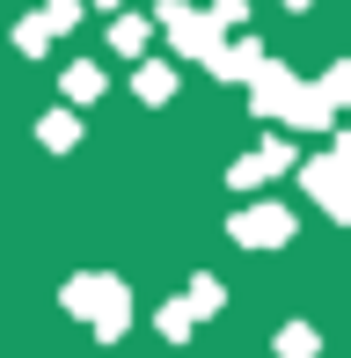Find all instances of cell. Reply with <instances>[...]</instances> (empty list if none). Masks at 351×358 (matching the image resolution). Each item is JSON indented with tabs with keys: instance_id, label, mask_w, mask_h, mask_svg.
Wrapping results in <instances>:
<instances>
[{
	"instance_id": "obj_1",
	"label": "cell",
	"mask_w": 351,
	"mask_h": 358,
	"mask_svg": "<svg viewBox=\"0 0 351 358\" xmlns=\"http://www.w3.org/2000/svg\"><path fill=\"white\" fill-rule=\"evenodd\" d=\"M59 307L88 322L95 344H117V336L132 329V292H124V278H110V271H81V278H66V285H59Z\"/></svg>"
},
{
	"instance_id": "obj_2",
	"label": "cell",
	"mask_w": 351,
	"mask_h": 358,
	"mask_svg": "<svg viewBox=\"0 0 351 358\" xmlns=\"http://www.w3.org/2000/svg\"><path fill=\"white\" fill-rule=\"evenodd\" d=\"M162 37L176 44V59H213L220 44H227V22H220L213 8H183V0H169V8H162Z\"/></svg>"
},
{
	"instance_id": "obj_3",
	"label": "cell",
	"mask_w": 351,
	"mask_h": 358,
	"mask_svg": "<svg viewBox=\"0 0 351 358\" xmlns=\"http://www.w3.org/2000/svg\"><path fill=\"white\" fill-rule=\"evenodd\" d=\"M300 190H308V198L322 205L337 227H351V169H344L337 146H329V154H315V161H300Z\"/></svg>"
},
{
	"instance_id": "obj_4",
	"label": "cell",
	"mask_w": 351,
	"mask_h": 358,
	"mask_svg": "<svg viewBox=\"0 0 351 358\" xmlns=\"http://www.w3.org/2000/svg\"><path fill=\"white\" fill-rule=\"evenodd\" d=\"M227 234H234V249H285V241H293V205L257 198V205H242V213L227 220Z\"/></svg>"
},
{
	"instance_id": "obj_5",
	"label": "cell",
	"mask_w": 351,
	"mask_h": 358,
	"mask_svg": "<svg viewBox=\"0 0 351 358\" xmlns=\"http://www.w3.org/2000/svg\"><path fill=\"white\" fill-rule=\"evenodd\" d=\"M285 169H293V139H264V146H249L227 169V190H264L271 176H285Z\"/></svg>"
},
{
	"instance_id": "obj_6",
	"label": "cell",
	"mask_w": 351,
	"mask_h": 358,
	"mask_svg": "<svg viewBox=\"0 0 351 358\" xmlns=\"http://www.w3.org/2000/svg\"><path fill=\"white\" fill-rule=\"evenodd\" d=\"M293 95H300V80L278 66V59H271V66L249 80V110H257V117H285V110H293Z\"/></svg>"
},
{
	"instance_id": "obj_7",
	"label": "cell",
	"mask_w": 351,
	"mask_h": 358,
	"mask_svg": "<svg viewBox=\"0 0 351 358\" xmlns=\"http://www.w3.org/2000/svg\"><path fill=\"white\" fill-rule=\"evenodd\" d=\"M205 66H213L220 80H242V88H249V80H257V73L271 66V52H264L257 37H234V44H220V52L205 59Z\"/></svg>"
},
{
	"instance_id": "obj_8",
	"label": "cell",
	"mask_w": 351,
	"mask_h": 358,
	"mask_svg": "<svg viewBox=\"0 0 351 358\" xmlns=\"http://www.w3.org/2000/svg\"><path fill=\"white\" fill-rule=\"evenodd\" d=\"M285 124H293V132H329V124H337V103L322 95V80H300V95H293V110H285Z\"/></svg>"
},
{
	"instance_id": "obj_9",
	"label": "cell",
	"mask_w": 351,
	"mask_h": 358,
	"mask_svg": "<svg viewBox=\"0 0 351 358\" xmlns=\"http://www.w3.org/2000/svg\"><path fill=\"white\" fill-rule=\"evenodd\" d=\"M154 22H162V15H110V52H117V59H139V52H147V37H154Z\"/></svg>"
},
{
	"instance_id": "obj_10",
	"label": "cell",
	"mask_w": 351,
	"mask_h": 358,
	"mask_svg": "<svg viewBox=\"0 0 351 358\" xmlns=\"http://www.w3.org/2000/svg\"><path fill=\"white\" fill-rule=\"evenodd\" d=\"M37 139L52 146V154H73V146H81V117H73V103L66 110H44V117H37Z\"/></svg>"
},
{
	"instance_id": "obj_11",
	"label": "cell",
	"mask_w": 351,
	"mask_h": 358,
	"mask_svg": "<svg viewBox=\"0 0 351 358\" xmlns=\"http://www.w3.org/2000/svg\"><path fill=\"white\" fill-rule=\"evenodd\" d=\"M59 88H66V103L81 110V103H95V95L110 88V80H103V66H95V59H73V66L59 73Z\"/></svg>"
},
{
	"instance_id": "obj_12",
	"label": "cell",
	"mask_w": 351,
	"mask_h": 358,
	"mask_svg": "<svg viewBox=\"0 0 351 358\" xmlns=\"http://www.w3.org/2000/svg\"><path fill=\"white\" fill-rule=\"evenodd\" d=\"M132 95H139V103H147V110H162L169 95H176V66H154V59H147V66L132 73Z\"/></svg>"
},
{
	"instance_id": "obj_13",
	"label": "cell",
	"mask_w": 351,
	"mask_h": 358,
	"mask_svg": "<svg viewBox=\"0 0 351 358\" xmlns=\"http://www.w3.org/2000/svg\"><path fill=\"white\" fill-rule=\"evenodd\" d=\"M52 37H59L52 15H22V22H15V52H22V59H44V52H52Z\"/></svg>"
},
{
	"instance_id": "obj_14",
	"label": "cell",
	"mask_w": 351,
	"mask_h": 358,
	"mask_svg": "<svg viewBox=\"0 0 351 358\" xmlns=\"http://www.w3.org/2000/svg\"><path fill=\"white\" fill-rule=\"evenodd\" d=\"M154 329H162L169 344H190V329H198V307H190V300H169L162 315H154Z\"/></svg>"
},
{
	"instance_id": "obj_15",
	"label": "cell",
	"mask_w": 351,
	"mask_h": 358,
	"mask_svg": "<svg viewBox=\"0 0 351 358\" xmlns=\"http://www.w3.org/2000/svg\"><path fill=\"white\" fill-rule=\"evenodd\" d=\"M278 358H322V336H315L308 322H285L278 329Z\"/></svg>"
},
{
	"instance_id": "obj_16",
	"label": "cell",
	"mask_w": 351,
	"mask_h": 358,
	"mask_svg": "<svg viewBox=\"0 0 351 358\" xmlns=\"http://www.w3.org/2000/svg\"><path fill=\"white\" fill-rule=\"evenodd\" d=\"M190 307H198V322L205 315H220V300H227V292H220V278H190V292H183Z\"/></svg>"
},
{
	"instance_id": "obj_17",
	"label": "cell",
	"mask_w": 351,
	"mask_h": 358,
	"mask_svg": "<svg viewBox=\"0 0 351 358\" xmlns=\"http://www.w3.org/2000/svg\"><path fill=\"white\" fill-rule=\"evenodd\" d=\"M322 95H329V103H337V110L351 103V59H337V66L322 73Z\"/></svg>"
},
{
	"instance_id": "obj_18",
	"label": "cell",
	"mask_w": 351,
	"mask_h": 358,
	"mask_svg": "<svg viewBox=\"0 0 351 358\" xmlns=\"http://www.w3.org/2000/svg\"><path fill=\"white\" fill-rule=\"evenodd\" d=\"M44 15H52V22H59V37H66V29L81 22V0H44Z\"/></svg>"
},
{
	"instance_id": "obj_19",
	"label": "cell",
	"mask_w": 351,
	"mask_h": 358,
	"mask_svg": "<svg viewBox=\"0 0 351 358\" xmlns=\"http://www.w3.org/2000/svg\"><path fill=\"white\" fill-rule=\"evenodd\" d=\"M213 15H220L227 29H242V22H249V0H213Z\"/></svg>"
},
{
	"instance_id": "obj_20",
	"label": "cell",
	"mask_w": 351,
	"mask_h": 358,
	"mask_svg": "<svg viewBox=\"0 0 351 358\" xmlns=\"http://www.w3.org/2000/svg\"><path fill=\"white\" fill-rule=\"evenodd\" d=\"M337 154H344V169H351V139H337Z\"/></svg>"
},
{
	"instance_id": "obj_21",
	"label": "cell",
	"mask_w": 351,
	"mask_h": 358,
	"mask_svg": "<svg viewBox=\"0 0 351 358\" xmlns=\"http://www.w3.org/2000/svg\"><path fill=\"white\" fill-rule=\"evenodd\" d=\"M95 8H110V15H117V8H124V0H95Z\"/></svg>"
},
{
	"instance_id": "obj_22",
	"label": "cell",
	"mask_w": 351,
	"mask_h": 358,
	"mask_svg": "<svg viewBox=\"0 0 351 358\" xmlns=\"http://www.w3.org/2000/svg\"><path fill=\"white\" fill-rule=\"evenodd\" d=\"M285 8H315V0H285Z\"/></svg>"
}]
</instances>
